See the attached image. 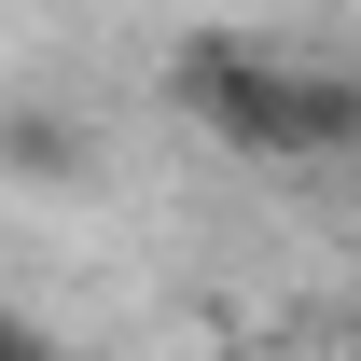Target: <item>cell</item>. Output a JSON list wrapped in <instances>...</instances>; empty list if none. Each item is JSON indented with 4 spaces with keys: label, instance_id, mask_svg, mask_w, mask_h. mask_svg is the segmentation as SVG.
Instances as JSON below:
<instances>
[{
    "label": "cell",
    "instance_id": "obj_1",
    "mask_svg": "<svg viewBox=\"0 0 361 361\" xmlns=\"http://www.w3.org/2000/svg\"><path fill=\"white\" fill-rule=\"evenodd\" d=\"M167 97H180V126H209L250 167H334V153H361V70H278V56L223 42V28H195L167 56Z\"/></svg>",
    "mask_w": 361,
    "mask_h": 361
},
{
    "label": "cell",
    "instance_id": "obj_2",
    "mask_svg": "<svg viewBox=\"0 0 361 361\" xmlns=\"http://www.w3.org/2000/svg\"><path fill=\"white\" fill-rule=\"evenodd\" d=\"M348 348H361V319H348Z\"/></svg>",
    "mask_w": 361,
    "mask_h": 361
}]
</instances>
